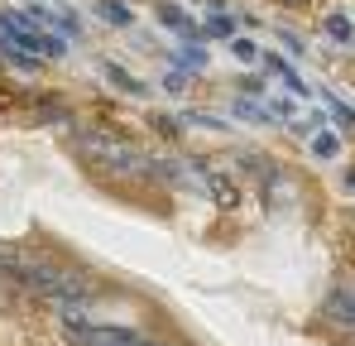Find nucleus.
Wrapping results in <instances>:
<instances>
[{"label":"nucleus","mask_w":355,"mask_h":346,"mask_svg":"<svg viewBox=\"0 0 355 346\" xmlns=\"http://www.w3.org/2000/svg\"><path fill=\"white\" fill-rule=\"evenodd\" d=\"M322 313H327L331 322H341V332L351 327V284H346V279H341V288L327 298V308H322Z\"/></svg>","instance_id":"nucleus-1"},{"label":"nucleus","mask_w":355,"mask_h":346,"mask_svg":"<svg viewBox=\"0 0 355 346\" xmlns=\"http://www.w3.org/2000/svg\"><path fill=\"white\" fill-rule=\"evenodd\" d=\"M327 39H336V49L351 53V15L346 10L341 15H327Z\"/></svg>","instance_id":"nucleus-2"},{"label":"nucleus","mask_w":355,"mask_h":346,"mask_svg":"<svg viewBox=\"0 0 355 346\" xmlns=\"http://www.w3.org/2000/svg\"><path fill=\"white\" fill-rule=\"evenodd\" d=\"M34 106H39V115H44L49 125H62V120H72V111H67L62 101H53V97H39Z\"/></svg>","instance_id":"nucleus-3"},{"label":"nucleus","mask_w":355,"mask_h":346,"mask_svg":"<svg viewBox=\"0 0 355 346\" xmlns=\"http://www.w3.org/2000/svg\"><path fill=\"white\" fill-rule=\"evenodd\" d=\"M101 19H111L120 29H130V10H120V0H101Z\"/></svg>","instance_id":"nucleus-4"},{"label":"nucleus","mask_w":355,"mask_h":346,"mask_svg":"<svg viewBox=\"0 0 355 346\" xmlns=\"http://www.w3.org/2000/svg\"><path fill=\"white\" fill-rule=\"evenodd\" d=\"M312 149H317L322 159H331V154H336V135H317V140H312Z\"/></svg>","instance_id":"nucleus-5"},{"label":"nucleus","mask_w":355,"mask_h":346,"mask_svg":"<svg viewBox=\"0 0 355 346\" xmlns=\"http://www.w3.org/2000/svg\"><path fill=\"white\" fill-rule=\"evenodd\" d=\"M236 58H245V63H254V58H259V49H254L250 39H236Z\"/></svg>","instance_id":"nucleus-6"}]
</instances>
